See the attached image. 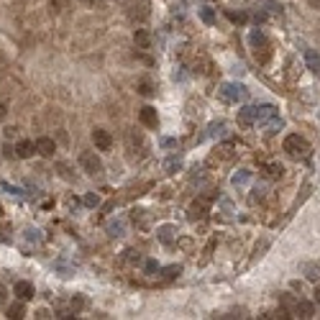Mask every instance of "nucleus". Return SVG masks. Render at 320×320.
I'll return each instance as SVG.
<instances>
[{
  "mask_svg": "<svg viewBox=\"0 0 320 320\" xmlns=\"http://www.w3.org/2000/svg\"><path fill=\"white\" fill-rule=\"evenodd\" d=\"M251 44H254V47H259V44H267L264 34H262V31H254V34H251Z\"/></svg>",
  "mask_w": 320,
  "mask_h": 320,
  "instance_id": "24",
  "label": "nucleus"
},
{
  "mask_svg": "<svg viewBox=\"0 0 320 320\" xmlns=\"http://www.w3.org/2000/svg\"><path fill=\"white\" fill-rule=\"evenodd\" d=\"M223 133H225V123H223V120L208 126V136H213V139H215V136H223Z\"/></svg>",
  "mask_w": 320,
  "mask_h": 320,
  "instance_id": "20",
  "label": "nucleus"
},
{
  "mask_svg": "<svg viewBox=\"0 0 320 320\" xmlns=\"http://www.w3.org/2000/svg\"><path fill=\"white\" fill-rule=\"evenodd\" d=\"M279 302L284 305V310H287V313H292V310H295V305H297V300H295L292 295H287V292H282V295H279Z\"/></svg>",
  "mask_w": 320,
  "mask_h": 320,
  "instance_id": "19",
  "label": "nucleus"
},
{
  "mask_svg": "<svg viewBox=\"0 0 320 320\" xmlns=\"http://www.w3.org/2000/svg\"><path fill=\"white\" fill-rule=\"evenodd\" d=\"M179 271H182L179 267H166V269H164V277H166V279H174V277H179Z\"/></svg>",
  "mask_w": 320,
  "mask_h": 320,
  "instance_id": "23",
  "label": "nucleus"
},
{
  "mask_svg": "<svg viewBox=\"0 0 320 320\" xmlns=\"http://www.w3.org/2000/svg\"><path fill=\"white\" fill-rule=\"evenodd\" d=\"M228 18L233 23H246V16H243V13H228Z\"/></svg>",
  "mask_w": 320,
  "mask_h": 320,
  "instance_id": "26",
  "label": "nucleus"
},
{
  "mask_svg": "<svg viewBox=\"0 0 320 320\" xmlns=\"http://www.w3.org/2000/svg\"><path fill=\"white\" fill-rule=\"evenodd\" d=\"M282 164H267L264 166V177H269V179H279L282 177Z\"/></svg>",
  "mask_w": 320,
  "mask_h": 320,
  "instance_id": "17",
  "label": "nucleus"
},
{
  "mask_svg": "<svg viewBox=\"0 0 320 320\" xmlns=\"http://www.w3.org/2000/svg\"><path fill=\"white\" fill-rule=\"evenodd\" d=\"M139 93H141V95H151V85H149V82H144Z\"/></svg>",
  "mask_w": 320,
  "mask_h": 320,
  "instance_id": "30",
  "label": "nucleus"
},
{
  "mask_svg": "<svg viewBox=\"0 0 320 320\" xmlns=\"http://www.w3.org/2000/svg\"><path fill=\"white\" fill-rule=\"evenodd\" d=\"M256 123V105H246V108L238 110V126L241 128H249Z\"/></svg>",
  "mask_w": 320,
  "mask_h": 320,
  "instance_id": "6",
  "label": "nucleus"
},
{
  "mask_svg": "<svg viewBox=\"0 0 320 320\" xmlns=\"http://www.w3.org/2000/svg\"><path fill=\"white\" fill-rule=\"evenodd\" d=\"M246 182H249V172H241V174L233 177V185H236V187H238V185H246Z\"/></svg>",
  "mask_w": 320,
  "mask_h": 320,
  "instance_id": "25",
  "label": "nucleus"
},
{
  "mask_svg": "<svg viewBox=\"0 0 320 320\" xmlns=\"http://www.w3.org/2000/svg\"><path fill=\"white\" fill-rule=\"evenodd\" d=\"M146 271H149V274H154V271H159V264L154 262V259H149V262H146Z\"/></svg>",
  "mask_w": 320,
  "mask_h": 320,
  "instance_id": "27",
  "label": "nucleus"
},
{
  "mask_svg": "<svg viewBox=\"0 0 320 320\" xmlns=\"http://www.w3.org/2000/svg\"><path fill=\"white\" fill-rule=\"evenodd\" d=\"M5 113H8V105L3 103V105H0V118H5Z\"/></svg>",
  "mask_w": 320,
  "mask_h": 320,
  "instance_id": "33",
  "label": "nucleus"
},
{
  "mask_svg": "<svg viewBox=\"0 0 320 320\" xmlns=\"http://www.w3.org/2000/svg\"><path fill=\"white\" fill-rule=\"evenodd\" d=\"M36 151V146L31 144V141H21L18 146H16V157H21V159H28Z\"/></svg>",
  "mask_w": 320,
  "mask_h": 320,
  "instance_id": "15",
  "label": "nucleus"
},
{
  "mask_svg": "<svg viewBox=\"0 0 320 320\" xmlns=\"http://www.w3.org/2000/svg\"><path fill=\"white\" fill-rule=\"evenodd\" d=\"M200 18L205 23H215V13H213V8H200Z\"/></svg>",
  "mask_w": 320,
  "mask_h": 320,
  "instance_id": "21",
  "label": "nucleus"
},
{
  "mask_svg": "<svg viewBox=\"0 0 320 320\" xmlns=\"http://www.w3.org/2000/svg\"><path fill=\"white\" fill-rule=\"evenodd\" d=\"M5 300H8V289H5L3 282H0V305H5Z\"/></svg>",
  "mask_w": 320,
  "mask_h": 320,
  "instance_id": "29",
  "label": "nucleus"
},
{
  "mask_svg": "<svg viewBox=\"0 0 320 320\" xmlns=\"http://www.w3.org/2000/svg\"><path fill=\"white\" fill-rule=\"evenodd\" d=\"M36 151H39L41 157H52L54 151H56V144H54L52 139H47V136H44V139H39V141H36Z\"/></svg>",
  "mask_w": 320,
  "mask_h": 320,
  "instance_id": "9",
  "label": "nucleus"
},
{
  "mask_svg": "<svg viewBox=\"0 0 320 320\" xmlns=\"http://www.w3.org/2000/svg\"><path fill=\"white\" fill-rule=\"evenodd\" d=\"M139 118H141V123H144L146 128H157V126H159L157 108H151V105H144V108H141V113H139Z\"/></svg>",
  "mask_w": 320,
  "mask_h": 320,
  "instance_id": "7",
  "label": "nucleus"
},
{
  "mask_svg": "<svg viewBox=\"0 0 320 320\" xmlns=\"http://www.w3.org/2000/svg\"><path fill=\"white\" fill-rule=\"evenodd\" d=\"M8 318H23V305H10L8 308Z\"/></svg>",
  "mask_w": 320,
  "mask_h": 320,
  "instance_id": "22",
  "label": "nucleus"
},
{
  "mask_svg": "<svg viewBox=\"0 0 320 320\" xmlns=\"http://www.w3.org/2000/svg\"><path fill=\"white\" fill-rule=\"evenodd\" d=\"M302 271H305V277H308L310 282L320 279V267L318 264H302Z\"/></svg>",
  "mask_w": 320,
  "mask_h": 320,
  "instance_id": "16",
  "label": "nucleus"
},
{
  "mask_svg": "<svg viewBox=\"0 0 320 320\" xmlns=\"http://www.w3.org/2000/svg\"><path fill=\"white\" fill-rule=\"evenodd\" d=\"M277 118V108L274 105H256V123H267V120Z\"/></svg>",
  "mask_w": 320,
  "mask_h": 320,
  "instance_id": "8",
  "label": "nucleus"
},
{
  "mask_svg": "<svg viewBox=\"0 0 320 320\" xmlns=\"http://www.w3.org/2000/svg\"><path fill=\"white\" fill-rule=\"evenodd\" d=\"M205 215H208V200H205V197H203V200H195L190 205V210H187L190 220H205Z\"/></svg>",
  "mask_w": 320,
  "mask_h": 320,
  "instance_id": "4",
  "label": "nucleus"
},
{
  "mask_svg": "<svg viewBox=\"0 0 320 320\" xmlns=\"http://www.w3.org/2000/svg\"><path fill=\"white\" fill-rule=\"evenodd\" d=\"M16 297L18 300H31L34 297V284H28V282H16Z\"/></svg>",
  "mask_w": 320,
  "mask_h": 320,
  "instance_id": "11",
  "label": "nucleus"
},
{
  "mask_svg": "<svg viewBox=\"0 0 320 320\" xmlns=\"http://www.w3.org/2000/svg\"><path fill=\"white\" fill-rule=\"evenodd\" d=\"M305 64H308V69L310 72H320V54L315 52V49H308V52H305Z\"/></svg>",
  "mask_w": 320,
  "mask_h": 320,
  "instance_id": "10",
  "label": "nucleus"
},
{
  "mask_svg": "<svg viewBox=\"0 0 320 320\" xmlns=\"http://www.w3.org/2000/svg\"><path fill=\"white\" fill-rule=\"evenodd\" d=\"M313 297H315V302H320V287H315V292H313Z\"/></svg>",
  "mask_w": 320,
  "mask_h": 320,
  "instance_id": "34",
  "label": "nucleus"
},
{
  "mask_svg": "<svg viewBox=\"0 0 320 320\" xmlns=\"http://www.w3.org/2000/svg\"><path fill=\"white\" fill-rule=\"evenodd\" d=\"M179 164H182L179 159H169V164H166V166H169V169H179Z\"/></svg>",
  "mask_w": 320,
  "mask_h": 320,
  "instance_id": "31",
  "label": "nucleus"
},
{
  "mask_svg": "<svg viewBox=\"0 0 320 320\" xmlns=\"http://www.w3.org/2000/svg\"><path fill=\"white\" fill-rule=\"evenodd\" d=\"M133 44H136V49H149V47H151V36H149V31L139 28V31L133 34Z\"/></svg>",
  "mask_w": 320,
  "mask_h": 320,
  "instance_id": "13",
  "label": "nucleus"
},
{
  "mask_svg": "<svg viewBox=\"0 0 320 320\" xmlns=\"http://www.w3.org/2000/svg\"><path fill=\"white\" fill-rule=\"evenodd\" d=\"M93 141H95V146H98L100 151H108V149L113 146V136L105 131V128H95V131H93Z\"/></svg>",
  "mask_w": 320,
  "mask_h": 320,
  "instance_id": "5",
  "label": "nucleus"
},
{
  "mask_svg": "<svg viewBox=\"0 0 320 320\" xmlns=\"http://www.w3.org/2000/svg\"><path fill=\"white\" fill-rule=\"evenodd\" d=\"M220 98L228 100V103H243V100L249 98V90L243 87V85H238V82H225L220 87Z\"/></svg>",
  "mask_w": 320,
  "mask_h": 320,
  "instance_id": "2",
  "label": "nucleus"
},
{
  "mask_svg": "<svg viewBox=\"0 0 320 320\" xmlns=\"http://www.w3.org/2000/svg\"><path fill=\"white\" fill-rule=\"evenodd\" d=\"M174 231H177L174 225H161L159 231H157V238H159L161 243H172V241H174Z\"/></svg>",
  "mask_w": 320,
  "mask_h": 320,
  "instance_id": "14",
  "label": "nucleus"
},
{
  "mask_svg": "<svg viewBox=\"0 0 320 320\" xmlns=\"http://www.w3.org/2000/svg\"><path fill=\"white\" fill-rule=\"evenodd\" d=\"M161 146L169 149V146H177V141H174V139H164V141H161Z\"/></svg>",
  "mask_w": 320,
  "mask_h": 320,
  "instance_id": "32",
  "label": "nucleus"
},
{
  "mask_svg": "<svg viewBox=\"0 0 320 320\" xmlns=\"http://www.w3.org/2000/svg\"><path fill=\"white\" fill-rule=\"evenodd\" d=\"M100 200H98V195H85V205H90V208H93V205H98Z\"/></svg>",
  "mask_w": 320,
  "mask_h": 320,
  "instance_id": "28",
  "label": "nucleus"
},
{
  "mask_svg": "<svg viewBox=\"0 0 320 320\" xmlns=\"http://www.w3.org/2000/svg\"><path fill=\"white\" fill-rule=\"evenodd\" d=\"M80 164H82V169L87 174H93V177L103 172V161H100V157L95 154V151H82V154H80Z\"/></svg>",
  "mask_w": 320,
  "mask_h": 320,
  "instance_id": "3",
  "label": "nucleus"
},
{
  "mask_svg": "<svg viewBox=\"0 0 320 320\" xmlns=\"http://www.w3.org/2000/svg\"><path fill=\"white\" fill-rule=\"evenodd\" d=\"M123 231H126V223H123V220H115V223L108 225V233H110L113 238H120V236H123Z\"/></svg>",
  "mask_w": 320,
  "mask_h": 320,
  "instance_id": "18",
  "label": "nucleus"
},
{
  "mask_svg": "<svg viewBox=\"0 0 320 320\" xmlns=\"http://www.w3.org/2000/svg\"><path fill=\"white\" fill-rule=\"evenodd\" d=\"M313 302H308V300H297V305H295V310H292V315H300V318H313Z\"/></svg>",
  "mask_w": 320,
  "mask_h": 320,
  "instance_id": "12",
  "label": "nucleus"
},
{
  "mask_svg": "<svg viewBox=\"0 0 320 320\" xmlns=\"http://www.w3.org/2000/svg\"><path fill=\"white\" fill-rule=\"evenodd\" d=\"M284 151H287L289 157L300 159V157H308L310 154V144L305 141L300 133H289L287 139H284Z\"/></svg>",
  "mask_w": 320,
  "mask_h": 320,
  "instance_id": "1",
  "label": "nucleus"
}]
</instances>
